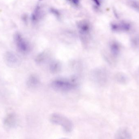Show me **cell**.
I'll return each instance as SVG.
<instances>
[{
  "label": "cell",
  "mask_w": 139,
  "mask_h": 139,
  "mask_svg": "<svg viewBox=\"0 0 139 139\" xmlns=\"http://www.w3.org/2000/svg\"><path fill=\"white\" fill-rule=\"evenodd\" d=\"M111 27L113 31L115 32H127L130 30L131 26L129 22L122 21L119 23H113L111 24Z\"/></svg>",
  "instance_id": "6"
},
{
  "label": "cell",
  "mask_w": 139,
  "mask_h": 139,
  "mask_svg": "<svg viewBox=\"0 0 139 139\" xmlns=\"http://www.w3.org/2000/svg\"><path fill=\"white\" fill-rule=\"evenodd\" d=\"M115 78L118 82L122 84H125L128 80V78L126 75L121 73H117L115 76Z\"/></svg>",
  "instance_id": "14"
},
{
  "label": "cell",
  "mask_w": 139,
  "mask_h": 139,
  "mask_svg": "<svg viewBox=\"0 0 139 139\" xmlns=\"http://www.w3.org/2000/svg\"><path fill=\"white\" fill-rule=\"evenodd\" d=\"M92 75L93 78L99 84H104L107 80V73L103 69H95Z\"/></svg>",
  "instance_id": "5"
},
{
  "label": "cell",
  "mask_w": 139,
  "mask_h": 139,
  "mask_svg": "<svg viewBox=\"0 0 139 139\" xmlns=\"http://www.w3.org/2000/svg\"><path fill=\"white\" fill-rule=\"evenodd\" d=\"M78 27L80 32L83 34H87L90 30V25L88 22L85 20H82L78 23Z\"/></svg>",
  "instance_id": "10"
},
{
  "label": "cell",
  "mask_w": 139,
  "mask_h": 139,
  "mask_svg": "<svg viewBox=\"0 0 139 139\" xmlns=\"http://www.w3.org/2000/svg\"><path fill=\"white\" fill-rule=\"evenodd\" d=\"M111 53L113 57H117L120 52V46L116 42H113L110 46Z\"/></svg>",
  "instance_id": "9"
},
{
  "label": "cell",
  "mask_w": 139,
  "mask_h": 139,
  "mask_svg": "<svg viewBox=\"0 0 139 139\" xmlns=\"http://www.w3.org/2000/svg\"><path fill=\"white\" fill-rule=\"evenodd\" d=\"M74 4L77 5L79 4V0H72Z\"/></svg>",
  "instance_id": "20"
},
{
  "label": "cell",
  "mask_w": 139,
  "mask_h": 139,
  "mask_svg": "<svg viewBox=\"0 0 139 139\" xmlns=\"http://www.w3.org/2000/svg\"><path fill=\"white\" fill-rule=\"evenodd\" d=\"M62 67V65L59 61H54L50 65V69L53 73H57L60 72Z\"/></svg>",
  "instance_id": "12"
},
{
  "label": "cell",
  "mask_w": 139,
  "mask_h": 139,
  "mask_svg": "<svg viewBox=\"0 0 139 139\" xmlns=\"http://www.w3.org/2000/svg\"><path fill=\"white\" fill-rule=\"evenodd\" d=\"M5 61L9 67H17L20 64V59L19 57L12 51L6 52L4 55Z\"/></svg>",
  "instance_id": "4"
},
{
  "label": "cell",
  "mask_w": 139,
  "mask_h": 139,
  "mask_svg": "<svg viewBox=\"0 0 139 139\" xmlns=\"http://www.w3.org/2000/svg\"><path fill=\"white\" fill-rule=\"evenodd\" d=\"M14 40L16 46L20 51L22 53H27L30 49V46L27 40L19 33L14 35Z\"/></svg>",
  "instance_id": "3"
},
{
  "label": "cell",
  "mask_w": 139,
  "mask_h": 139,
  "mask_svg": "<svg viewBox=\"0 0 139 139\" xmlns=\"http://www.w3.org/2000/svg\"><path fill=\"white\" fill-rule=\"evenodd\" d=\"M41 14L40 8L37 6L31 15V19L32 22H35L37 21L40 18Z\"/></svg>",
  "instance_id": "13"
},
{
  "label": "cell",
  "mask_w": 139,
  "mask_h": 139,
  "mask_svg": "<svg viewBox=\"0 0 139 139\" xmlns=\"http://www.w3.org/2000/svg\"><path fill=\"white\" fill-rule=\"evenodd\" d=\"M5 125L8 128L14 127L16 123V118L14 114H9L5 119Z\"/></svg>",
  "instance_id": "8"
},
{
  "label": "cell",
  "mask_w": 139,
  "mask_h": 139,
  "mask_svg": "<svg viewBox=\"0 0 139 139\" xmlns=\"http://www.w3.org/2000/svg\"><path fill=\"white\" fill-rule=\"evenodd\" d=\"M131 134L129 132L126 128L120 129L118 131L116 135V138L117 139H130L131 138Z\"/></svg>",
  "instance_id": "11"
},
{
  "label": "cell",
  "mask_w": 139,
  "mask_h": 139,
  "mask_svg": "<svg viewBox=\"0 0 139 139\" xmlns=\"http://www.w3.org/2000/svg\"><path fill=\"white\" fill-rule=\"evenodd\" d=\"M68 1H71V0H68Z\"/></svg>",
  "instance_id": "22"
},
{
  "label": "cell",
  "mask_w": 139,
  "mask_h": 139,
  "mask_svg": "<svg viewBox=\"0 0 139 139\" xmlns=\"http://www.w3.org/2000/svg\"><path fill=\"white\" fill-rule=\"evenodd\" d=\"M40 83L39 79L36 75H30L27 81V85L30 88H35L38 87Z\"/></svg>",
  "instance_id": "7"
},
{
  "label": "cell",
  "mask_w": 139,
  "mask_h": 139,
  "mask_svg": "<svg viewBox=\"0 0 139 139\" xmlns=\"http://www.w3.org/2000/svg\"><path fill=\"white\" fill-rule=\"evenodd\" d=\"M51 85L52 88L55 90L67 91L74 89L77 85V84L74 79L70 80L59 79L53 80Z\"/></svg>",
  "instance_id": "1"
},
{
  "label": "cell",
  "mask_w": 139,
  "mask_h": 139,
  "mask_svg": "<svg viewBox=\"0 0 139 139\" xmlns=\"http://www.w3.org/2000/svg\"><path fill=\"white\" fill-rule=\"evenodd\" d=\"M129 4L134 10L139 12V1L136 0H130Z\"/></svg>",
  "instance_id": "15"
},
{
  "label": "cell",
  "mask_w": 139,
  "mask_h": 139,
  "mask_svg": "<svg viewBox=\"0 0 139 139\" xmlns=\"http://www.w3.org/2000/svg\"><path fill=\"white\" fill-rule=\"evenodd\" d=\"M131 44L133 48L139 49V37L136 36L133 38L131 40Z\"/></svg>",
  "instance_id": "16"
},
{
  "label": "cell",
  "mask_w": 139,
  "mask_h": 139,
  "mask_svg": "<svg viewBox=\"0 0 139 139\" xmlns=\"http://www.w3.org/2000/svg\"><path fill=\"white\" fill-rule=\"evenodd\" d=\"M51 13L54 14V15H55L56 16H57V17H59L60 16V12L56 9L53 8L51 9Z\"/></svg>",
  "instance_id": "18"
},
{
  "label": "cell",
  "mask_w": 139,
  "mask_h": 139,
  "mask_svg": "<svg viewBox=\"0 0 139 139\" xmlns=\"http://www.w3.org/2000/svg\"><path fill=\"white\" fill-rule=\"evenodd\" d=\"M138 73H139V72H138Z\"/></svg>",
  "instance_id": "21"
},
{
  "label": "cell",
  "mask_w": 139,
  "mask_h": 139,
  "mask_svg": "<svg viewBox=\"0 0 139 139\" xmlns=\"http://www.w3.org/2000/svg\"><path fill=\"white\" fill-rule=\"evenodd\" d=\"M46 57L47 56H46V54L44 53H40L37 56V57L35 59V61L38 63H41L42 62L44 61L45 59H46Z\"/></svg>",
  "instance_id": "17"
},
{
  "label": "cell",
  "mask_w": 139,
  "mask_h": 139,
  "mask_svg": "<svg viewBox=\"0 0 139 139\" xmlns=\"http://www.w3.org/2000/svg\"><path fill=\"white\" fill-rule=\"evenodd\" d=\"M50 120L54 124L60 125L64 131L67 133L72 131L73 129L72 122L68 118L58 114H53L51 115Z\"/></svg>",
  "instance_id": "2"
},
{
  "label": "cell",
  "mask_w": 139,
  "mask_h": 139,
  "mask_svg": "<svg viewBox=\"0 0 139 139\" xmlns=\"http://www.w3.org/2000/svg\"><path fill=\"white\" fill-rule=\"evenodd\" d=\"M93 1L98 6H99L101 5V1L100 0H93Z\"/></svg>",
  "instance_id": "19"
}]
</instances>
